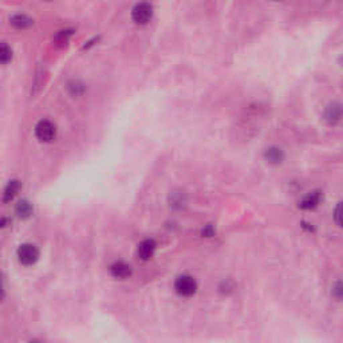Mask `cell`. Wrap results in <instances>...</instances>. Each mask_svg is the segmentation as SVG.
<instances>
[{
	"label": "cell",
	"instance_id": "1",
	"mask_svg": "<svg viewBox=\"0 0 343 343\" xmlns=\"http://www.w3.org/2000/svg\"><path fill=\"white\" fill-rule=\"evenodd\" d=\"M175 290L180 296L189 297L196 294V291H197V283L189 275H181V276L176 279Z\"/></svg>",
	"mask_w": 343,
	"mask_h": 343
},
{
	"label": "cell",
	"instance_id": "2",
	"mask_svg": "<svg viewBox=\"0 0 343 343\" xmlns=\"http://www.w3.org/2000/svg\"><path fill=\"white\" fill-rule=\"evenodd\" d=\"M18 259L24 266H32L39 259L38 248L32 244L20 245L19 249H18Z\"/></svg>",
	"mask_w": 343,
	"mask_h": 343
},
{
	"label": "cell",
	"instance_id": "3",
	"mask_svg": "<svg viewBox=\"0 0 343 343\" xmlns=\"http://www.w3.org/2000/svg\"><path fill=\"white\" fill-rule=\"evenodd\" d=\"M35 136L40 142H51L57 136V129L50 121H40L35 126Z\"/></svg>",
	"mask_w": 343,
	"mask_h": 343
},
{
	"label": "cell",
	"instance_id": "4",
	"mask_svg": "<svg viewBox=\"0 0 343 343\" xmlns=\"http://www.w3.org/2000/svg\"><path fill=\"white\" fill-rule=\"evenodd\" d=\"M153 16V7L149 3H138L132 11V18L137 24H146Z\"/></svg>",
	"mask_w": 343,
	"mask_h": 343
},
{
	"label": "cell",
	"instance_id": "5",
	"mask_svg": "<svg viewBox=\"0 0 343 343\" xmlns=\"http://www.w3.org/2000/svg\"><path fill=\"white\" fill-rule=\"evenodd\" d=\"M324 118L330 125H335V123L339 122L340 118H342V106H340V103H330L326 111H324Z\"/></svg>",
	"mask_w": 343,
	"mask_h": 343
},
{
	"label": "cell",
	"instance_id": "6",
	"mask_svg": "<svg viewBox=\"0 0 343 343\" xmlns=\"http://www.w3.org/2000/svg\"><path fill=\"white\" fill-rule=\"evenodd\" d=\"M156 241L153 239H146V240L141 241L138 244V256L141 258L142 260H149L154 255V251H156Z\"/></svg>",
	"mask_w": 343,
	"mask_h": 343
},
{
	"label": "cell",
	"instance_id": "7",
	"mask_svg": "<svg viewBox=\"0 0 343 343\" xmlns=\"http://www.w3.org/2000/svg\"><path fill=\"white\" fill-rule=\"evenodd\" d=\"M264 158L267 160V162L272 165L280 164L283 160H284V153L280 148H276V146H271L268 148L266 152H264Z\"/></svg>",
	"mask_w": 343,
	"mask_h": 343
},
{
	"label": "cell",
	"instance_id": "8",
	"mask_svg": "<svg viewBox=\"0 0 343 343\" xmlns=\"http://www.w3.org/2000/svg\"><path fill=\"white\" fill-rule=\"evenodd\" d=\"M111 275L117 279H126L132 275V268L123 262H117L110 267Z\"/></svg>",
	"mask_w": 343,
	"mask_h": 343
},
{
	"label": "cell",
	"instance_id": "9",
	"mask_svg": "<svg viewBox=\"0 0 343 343\" xmlns=\"http://www.w3.org/2000/svg\"><path fill=\"white\" fill-rule=\"evenodd\" d=\"M320 202V193L319 192H313L309 196H306L301 201L299 206L302 209H313Z\"/></svg>",
	"mask_w": 343,
	"mask_h": 343
},
{
	"label": "cell",
	"instance_id": "10",
	"mask_svg": "<svg viewBox=\"0 0 343 343\" xmlns=\"http://www.w3.org/2000/svg\"><path fill=\"white\" fill-rule=\"evenodd\" d=\"M10 23H11L12 27H15L18 30H23V28H27V27H30L31 24L34 23L32 20L26 15H15L12 16L11 20H10Z\"/></svg>",
	"mask_w": 343,
	"mask_h": 343
},
{
	"label": "cell",
	"instance_id": "11",
	"mask_svg": "<svg viewBox=\"0 0 343 343\" xmlns=\"http://www.w3.org/2000/svg\"><path fill=\"white\" fill-rule=\"evenodd\" d=\"M19 189H20L19 181H16V180H14V181H10V184H8L7 188H6V191H4L3 201L4 202L11 201L12 198L16 196V193L19 192Z\"/></svg>",
	"mask_w": 343,
	"mask_h": 343
},
{
	"label": "cell",
	"instance_id": "12",
	"mask_svg": "<svg viewBox=\"0 0 343 343\" xmlns=\"http://www.w3.org/2000/svg\"><path fill=\"white\" fill-rule=\"evenodd\" d=\"M16 213L22 219L30 218L31 215H32V206H31V204L27 200H22L18 204V206H16Z\"/></svg>",
	"mask_w": 343,
	"mask_h": 343
},
{
	"label": "cell",
	"instance_id": "13",
	"mask_svg": "<svg viewBox=\"0 0 343 343\" xmlns=\"http://www.w3.org/2000/svg\"><path fill=\"white\" fill-rule=\"evenodd\" d=\"M170 206L176 208V209H180L183 208L184 204H185V195L184 192H173L170 195Z\"/></svg>",
	"mask_w": 343,
	"mask_h": 343
},
{
	"label": "cell",
	"instance_id": "14",
	"mask_svg": "<svg viewBox=\"0 0 343 343\" xmlns=\"http://www.w3.org/2000/svg\"><path fill=\"white\" fill-rule=\"evenodd\" d=\"M12 59L11 47L6 43H0V65H6Z\"/></svg>",
	"mask_w": 343,
	"mask_h": 343
},
{
	"label": "cell",
	"instance_id": "15",
	"mask_svg": "<svg viewBox=\"0 0 343 343\" xmlns=\"http://www.w3.org/2000/svg\"><path fill=\"white\" fill-rule=\"evenodd\" d=\"M332 295H334L336 299H340V297H342V286H340V282L336 283V286L334 287V290H332Z\"/></svg>",
	"mask_w": 343,
	"mask_h": 343
},
{
	"label": "cell",
	"instance_id": "16",
	"mask_svg": "<svg viewBox=\"0 0 343 343\" xmlns=\"http://www.w3.org/2000/svg\"><path fill=\"white\" fill-rule=\"evenodd\" d=\"M339 218H340V205H338V206H336V209H335V219H336V224H338V225L340 224Z\"/></svg>",
	"mask_w": 343,
	"mask_h": 343
},
{
	"label": "cell",
	"instance_id": "17",
	"mask_svg": "<svg viewBox=\"0 0 343 343\" xmlns=\"http://www.w3.org/2000/svg\"><path fill=\"white\" fill-rule=\"evenodd\" d=\"M202 233H204V235H205V236H212V235H213V231H212V227H210V225H209V227H208V228H206L205 231H204V232H202Z\"/></svg>",
	"mask_w": 343,
	"mask_h": 343
},
{
	"label": "cell",
	"instance_id": "18",
	"mask_svg": "<svg viewBox=\"0 0 343 343\" xmlns=\"http://www.w3.org/2000/svg\"><path fill=\"white\" fill-rule=\"evenodd\" d=\"M3 223H4V221H0V227H2V224H3Z\"/></svg>",
	"mask_w": 343,
	"mask_h": 343
}]
</instances>
